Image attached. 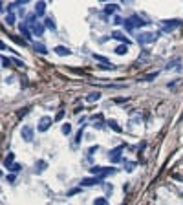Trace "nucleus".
Listing matches in <instances>:
<instances>
[{"label": "nucleus", "mask_w": 183, "mask_h": 205, "mask_svg": "<svg viewBox=\"0 0 183 205\" xmlns=\"http://www.w3.org/2000/svg\"><path fill=\"white\" fill-rule=\"evenodd\" d=\"M145 24H146V20H143L139 15H130L126 20H123V26H124L126 31H134L137 28H143Z\"/></svg>", "instance_id": "obj_1"}, {"label": "nucleus", "mask_w": 183, "mask_h": 205, "mask_svg": "<svg viewBox=\"0 0 183 205\" xmlns=\"http://www.w3.org/2000/svg\"><path fill=\"white\" fill-rule=\"evenodd\" d=\"M90 172H92L94 176L106 178V176H110V174H115V172H117V168H114V167H92V168H90Z\"/></svg>", "instance_id": "obj_2"}, {"label": "nucleus", "mask_w": 183, "mask_h": 205, "mask_svg": "<svg viewBox=\"0 0 183 205\" xmlns=\"http://www.w3.org/2000/svg\"><path fill=\"white\" fill-rule=\"evenodd\" d=\"M183 22L180 19H170V20H163L161 22V29L163 31H174V29H178V28H181Z\"/></svg>", "instance_id": "obj_3"}, {"label": "nucleus", "mask_w": 183, "mask_h": 205, "mask_svg": "<svg viewBox=\"0 0 183 205\" xmlns=\"http://www.w3.org/2000/svg\"><path fill=\"white\" fill-rule=\"evenodd\" d=\"M158 41V33H141V35H137V42L145 46V44H152V42Z\"/></svg>", "instance_id": "obj_4"}, {"label": "nucleus", "mask_w": 183, "mask_h": 205, "mask_svg": "<svg viewBox=\"0 0 183 205\" xmlns=\"http://www.w3.org/2000/svg\"><path fill=\"white\" fill-rule=\"evenodd\" d=\"M123 148H124V145H121V146H115L114 150H110L108 152V156H110V161H114V163H119L121 161V152Z\"/></svg>", "instance_id": "obj_5"}, {"label": "nucleus", "mask_w": 183, "mask_h": 205, "mask_svg": "<svg viewBox=\"0 0 183 205\" xmlns=\"http://www.w3.org/2000/svg\"><path fill=\"white\" fill-rule=\"evenodd\" d=\"M50 126H51V117H48V116H46V117H41V121H39V126H37V130H39V132H46V130H48Z\"/></svg>", "instance_id": "obj_6"}, {"label": "nucleus", "mask_w": 183, "mask_h": 205, "mask_svg": "<svg viewBox=\"0 0 183 205\" xmlns=\"http://www.w3.org/2000/svg\"><path fill=\"white\" fill-rule=\"evenodd\" d=\"M20 136H22L24 141H31V139H33V128H31V126H22Z\"/></svg>", "instance_id": "obj_7"}, {"label": "nucleus", "mask_w": 183, "mask_h": 205, "mask_svg": "<svg viewBox=\"0 0 183 205\" xmlns=\"http://www.w3.org/2000/svg\"><path fill=\"white\" fill-rule=\"evenodd\" d=\"M97 183H101V178H95V176L81 180V187H92V185H97Z\"/></svg>", "instance_id": "obj_8"}, {"label": "nucleus", "mask_w": 183, "mask_h": 205, "mask_svg": "<svg viewBox=\"0 0 183 205\" xmlns=\"http://www.w3.org/2000/svg\"><path fill=\"white\" fill-rule=\"evenodd\" d=\"M44 11H46V2L39 0L37 6H35V13H37V17H44Z\"/></svg>", "instance_id": "obj_9"}, {"label": "nucleus", "mask_w": 183, "mask_h": 205, "mask_svg": "<svg viewBox=\"0 0 183 205\" xmlns=\"http://www.w3.org/2000/svg\"><path fill=\"white\" fill-rule=\"evenodd\" d=\"M94 59H95L97 62H101V64H104L106 68H114V64H112V62L108 61L106 57H102V55H97V53H94Z\"/></svg>", "instance_id": "obj_10"}, {"label": "nucleus", "mask_w": 183, "mask_h": 205, "mask_svg": "<svg viewBox=\"0 0 183 205\" xmlns=\"http://www.w3.org/2000/svg\"><path fill=\"white\" fill-rule=\"evenodd\" d=\"M112 39H117V41H121L123 44H130V41L123 35L121 31H112Z\"/></svg>", "instance_id": "obj_11"}, {"label": "nucleus", "mask_w": 183, "mask_h": 205, "mask_svg": "<svg viewBox=\"0 0 183 205\" xmlns=\"http://www.w3.org/2000/svg\"><path fill=\"white\" fill-rule=\"evenodd\" d=\"M31 31H33V35L41 37L42 33H44V26H42V24H33V26H31Z\"/></svg>", "instance_id": "obj_12"}, {"label": "nucleus", "mask_w": 183, "mask_h": 205, "mask_svg": "<svg viewBox=\"0 0 183 205\" xmlns=\"http://www.w3.org/2000/svg\"><path fill=\"white\" fill-rule=\"evenodd\" d=\"M55 53L61 55V57H66V55H70L72 51H70L68 48H64V46H55Z\"/></svg>", "instance_id": "obj_13"}, {"label": "nucleus", "mask_w": 183, "mask_h": 205, "mask_svg": "<svg viewBox=\"0 0 183 205\" xmlns=\"http://www.w3.org/2000/svg\"><path fill=\"white\" fill-rule=\"evenodd\" d=\"M35 51L41 53V55H46V53H48V48H46L44 44H41V42H37V44H35Z\"/></svg>", "instance_id": "obj_14"}, {"label": "nucleus", "mask_w": 183, "mask_h": 205, "mask_svg": "<svg viewBox=\"0 0 183 205\" xmlns=\"http://www.w3.org/2000/svg\"><path fill=\"white\" fill-rule=\"evenodd\" d=\"M119 9V6H115V4H106V7H104V13H115Z\"/></svg>", "instance_id": "obj_15"}, {"label": "nucleus", "mask_w": 183, "mask_h": 205, "mask_svg": "<svg viewBox=\"0 0 183 205\" xmlns=\"http://www.w3.org/2000/svg\"><path fill=\"white\" fill-rule=\"evenodd\" d=\"M46 167H48V163H46V161H42V159H39V161L35 163V170H37V172H42Z\"/></svg>", "instance_id": "obj_16"}, {"label": "nucleus", "mask_w": 183, "mask_h": 205, "mask_svg": "<svg viewBox=\"0 0 183 205\" xmlns=\"http://www.w3.org/2000/svg\"><path fill=\"white\" fill-rule=\"evenodd\" d=\"M126 51H128V46H126V44H121V46L115 48V53H117V55H124Z\"/></svg>", "instance_id": "obj_17"}, {"label": "nucleus", "mask_w": 183, "mask_h": 205, "mask_svg": "<svg viewBox=\"0 0 183 205\" xmlns=\"http://www.w3.org/2000/svg\"><path fill=\"white\" fill-rule=\"evenodd\" d=\"M20 33L26 37V39H31V33L28 31V26H26V24H20Z\"/></svg>", "instance_id": "obj_18"}, {"label": "nucleus", "mask_w": 183, "mask_h": 205, "mask_svg": "<svg viewBox=\"0 0 183 205\" xmlns=\"http://www.w3.org/2000/svg\"><path fill=\"white\" fill-rule=\"evenodd\" d=\"M13 154H9V156H7V158H6V159H4V167H7V168H11V167H13Z\"/></svg>", "instance_id": "obj_19"}, {"label": "nucleus", "mask_w": 183, "mask_h": 205, "mask_svg": "<svg viewBox=\"0 0 183 205\" xmlns=\"http://www.w3.org/2000/svg\"><path fill=\"white\" fill-rule=\"evenodd\" d=\"M101 97V92H92V94H88V101H97Z\"/></svg>", "instance_id": "obj_20"}, {"label": "nucleus", "mask_w": 183, "mask_h": 205, "mask_svg": "<svg viewBox=\"0 0 183 205\" xmlns=\"http://www.w3.org/2000/svg\"><path fill=\"white\" fill-rule=\"evenodd\" d=\"M62 134H64V136H70V134H72V124L70 123L62 124Z\"/></svg>", "instance_id": "obj_21"}, {"label": "nucleus", "mask_w": 183, "mask_h": 205, "mask_svg": "<svg viewBox=\"0 0 183 205\" xmlns=\"http://www.w3.org/2000/svg\"><path fill=\"white\" fill-rule=\"evenodd\" d=\"M159 75V72H152V73H148V75H145L141 77V81H150V79H154V77H158Z\"/></svg>", "instance_id": "obj_22"}, {"label": "nucleus", "mask_w": 183, "mask_h": 205, "mask_svg": "<svg viewBox=\"0 0 183 205\" xmlns=\"http://www.w3.org/2000/svg\"><path fill=\"white\" fill-rule=\"evenodd\" d=\"M46 26H48V28H50L51 31H55V29H57V24L51 20V19H46Z\"/></svg>", "instance_id": "obj_23"}, {"label": "nucleus", "mask_w": 183, "mask_h": 205, "mask_svg": "<svg viewBox=\"0 0 183 205\" xmlns=\"http://www.w3.org/2000/svg\"><path fill=\"white\" fill-rule=\"evenodd\" d=\"M108 126H112V128H114L115 132H119V134H121V126H119V124L115 123L114 119H112V121H108Z\"/></svg>", "instance_id": "obj_24"}, {"label": "nucleus", "mask_w": 183, "mask_h": 205, "mask_svg": "<svg viewBox=\"0 0 183 205\" xmlns=\"http://www.w3.org/2000/svg\"><path fill=\"white\" fill-rule=\"evenodd\" d=\"M94 205H108V202H106V198H95Z\"/></svg>", "instance_id": "obj_25"}, {"label": "nucleus", "mask_w": 183, "mask_h": 205, "mask_svg": "<svg viewBox=\"0 0 183 205\" xmlns=\"http://www.w3.org/2000/svg\"><path fill=\"white\" fill-rule=\"evenodd\" d=\"M77 192H81V189H79V187H75V189L68 190V192H66V196H73V194H77Z\"/></svg>", "instance_id": "obj_26"}, {"label": "nucleus", "mask_w": 183, "mask_h": 205, "mask_svg": "<svg viewBox=\"0 0 183 205\" xmlns=\"http://www.w3.org/2000/svg\"><path fill=\"white\" fill-rule=\"evenodd\" d=\"M6 22H7L9 26H13V24H15V17H13V15H7V17H6Z\"/></svg>", "instance_id": "obj_27"}, {"label": "nucleus", "mask_w": 183, "mask_h": 205, "mask_svg": "<svg viewBox=\"0 0 183 205\" xmlns=\"http://www.w3.org/2000/svg\"><path fill=\"white\" fill-rule=\"evenodd\" d=\"M28 112H29V108H24V110H20V112H19V117H22V116H26Z\"/></svg>", "instance_id": "obj_28"}, {"label": "nucleus", "mask_w": 183, "mask_h": 205, "mask_svg": "<svg viewBox=\"0 0 183 205\" xmlns=\"http://www.w3.org/2000/svg\"><path fill=\"white\" fill-rule=\"evenodd\" d=\"M28 2H29V0H17L13 6H20V4H28Z\"/></svg>", "instance_id": "obj_29"}, {"label": "nucleus", "mask_w": 183, "mask_h": 205, "mask_svg": "<svg viewBox=\"0 0 183 205\" xmlns=\"http://www.w3.org/2000/svg\"><path fill=\"white\" fill-rule=\"evenodd\" d=\"M62 117H64V112H62V110H61V112H59V114H57V117H55V119H57V121H61Z\"/></svg>", "instance_id": "obj_30"}, {"label": "nucleus", "mask_w": 183, "mask_h": 205, "mask_svg": "<svg viewBox=\"0 0 183 205\" xmlns=\"http://www.w3.org/2000/svg\"><path fill=\"white\" fill-rule=\"evenodd\" d=\"M2 64H4V66H9V61H7L6 57H2Z\"/></svg>", "instance_id": "obj_31"}, {"label": "nucleus", "mask_w": 183, "mask_h": 205, "mask_svg": "<svg viewBox=\"0 0 183 205\" xmlns=\"http://www.w3.org/2000/svg\"><path fill=\"white\" fill-rule=\"evenodd\" d=\"M19 168H20V165H19V163H15L13 167H11V170H19Z\"/></svg>", "instance_id": "obj_32"}, {"label": "nucleus", "mask_w": 183, "mask_h": 205, "mask_svg": "<svg viewBox=\"0 0 183 205\" xmlns=\"http://www.w3.org/2000/svg\"><path fill=\"white\" fill-rule=\"evenodd\" d=\"M134 168V163H126V170H132Z\"/></svg>", "instance_id": "obj_33"}, {"label": "nucleus", "mask_w": 183, "mask_h": 205, "mask_svg": "<svg viewBox=\"0 0 183 205\" xmlns=\"http://www.w3.org/2000/svg\"><path fill=\"white\" fill-rule=\"evenodd\" d=\"M101 2H110V0H101Z\"/></svg>", "instance_id": "obj_34"}, {"label": "nucleus", "mask_w": 183, "mask_h": 205, "mask_svg": "<svg viewBox=\"0 0 183 205\" xmlns=\"http://www.w3.org/2000/svg\"><path fill=\"white\" fill-rule=\"evenodd\" d=\"M181 117H183V114H181Z\"/></svg>", "instance_id": "obj_35"}]
</instances>
